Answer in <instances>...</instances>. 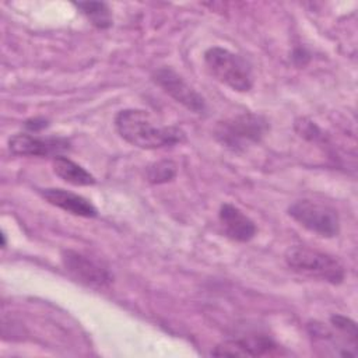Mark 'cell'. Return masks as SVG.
<instances>
[{"mask_svg": "<svg viewBox=\"0 0 358 358\" xmlns=\"http://www.w3.org/2000/svg\"><path fill=\"white\" fill-rule=\"evenodd\" d=\"M218 218L224 234L232 241L249 242L257 232L256 224L243 211L231 203H224L220 207Z\"/></svg>", "mask_w": 358, "mask_h": 358, "instance_id": "cell-10", "label": "cell"}, {"mask_svg": "<svg viewBox=\"0 0 358 358\" xmlns=\"http://www.w3.org/2000/svg\"><path fill=\"white\" fill-rule=\"evenodd\" d=\"M62 264L64 270L80 284L94 288L106 289L113 281V275L108 266L87 253L66 249L62 252Z\"/></svg>", "mask_w": 358, "mask_h": 358, "instance_id": "cell-6", "label": "cell"}, {"mask_svg": "<svg viewBox=\"0 0 358 358\" xmlns=\"http://www.w3.org/2000/svg\"><path fill=\"white\" fill-rule=\"evenodd\" d=\"M204 63L210 74L221 84L238 92H246L253 87L250 64L239 55L220 46H213L204 53Z\"/></svg>", "mask_w": 358, "mask_h": 358, "instance_id": "cell-3", "label": "cell"}, {"mask_svg": "<svg viewBox=\"0 0 358 358\" xmlns=\"http://www.w3.org/2000/svg\"><path fill=\"white\" fill-rule=\"evenodd\" d=\"M1 246H3V248L6 246V235H4V234H1Z\"/></svg>", "mask_w": 358, "mask_h": 358, "instance_id": "cell-17", "label": "cell"}, {"mask_svg": "<svg viewBox=\"0 0 358 358\" xmlns=\"http://www.w3.org/2000/svg\"><path fill=\"white\" fill-rule=\"evenodd\" d=\"M74 6L96 28L106 29L112 25V13L103 1H78Z\"/></svg>", "mask_w": 358, "mask_h": 358, "instance_id": "cell-13", "label": "cell"}, {"mask_svg": "<svg viewBox=\"0 0 358 358\" xmlns=\"http://www.w3.org/2000/svg\"><path fill=\"white\" fill-rule=\"evenodd\" d=\"M152 81L171 98H173L178 103L183 105L186 109L194 113L206 112V101L204 98L185 81L182 76H179L172 67H159L152 76Z\"/></svg>", "mask_w": 358, "mask_h": 358, "instance_id": "cell-7", "label": "cell"}, {"mask_svg": "<svg viewBox=\"0 0 358 358\" xmlns=\"http://www.w3.org/2000/svg\"><path fill=\"white\" fill-rule=\"evenodd\" d=\"M24 126L29 130V131H38L43 127L48 126V120L42 119V117H35V119H29L24 123Z\"/></svg>", "mask_w": 358, "mask_h": 358, "instance_id": "cell-16", "label": "cell"}, {"mask_svg": "<svg viewBox=\"0 0 358 358\" xmlns=\"http://www.w3.org/2000/svg\"><path fill=\"white\" fill-rule=\"evenodd\" d=\"M268 122L256 113H239L218 122L215 138L231 151H243L252 144L259 143L268 131Z\"/></svg>", "mask_w": 358, "mask_h": 358, "instance_id": "cell-4", "label": "cell"}, {"mask_svg": "<svg viewBox=\"0 0 358 358\" xmlns=\"http://www.w3.org/2000/svg\"><path fill=\"white\" fill-rule=\"evenodd\" d=\"M41 196L52 206H56L59 208H62L66 213H70L73 215H78V217H85V218H92L96 217L98 211L95 208V206L87 200L85 197L63 190V189H55V187H49V189H42L41 190Z\"/></svg>", "mask_w": 358, "mask_h": 358, "instance_id": "cell-11", "label": "cell"}, {"mask_svg": "<svg viewBox=\"0 0 358 358\" xmlns=\"http://www.w3.org/2000/svg\"><path fill=\"white\" fill-rule=\"evenodd\" d=\"M330 323L333 324L334 329H337V331H340L351 343L357 344V324L354 320L343 315H333L330 317Z\"/></svg>", "mask_w": 358, "mask_h": 358, "instance_id": "cell-15", "label": "cell"}, {"mask_svg": "<svg viewBox=\"0 0 358 358\" xmlns=\"http://www.w3.org/2000/svg\"><path fill=\"white\" fill-rule=\"evenodd\" d=\"M119 136L129 144L141 150L172 147L185 141L183 130L176 126L157 124L143 109H123L115 117Z\"/></svg>", "mask_w": 358, "mask_h": 358, "instance_id": "cell-1", "label": "cell"}, {"mask_svg": "<svg viewBox=\"0 0 358 358\" xmlns=\"http://www.w3.org/2000/svg\"><path fill=\"white\" fill-rule=\"evenodd\" d=\"M288 215L305 229L323 238H334L340 232V217L329 204L302 199L288 207Z\"/></svg>", "mask_w": 358, "mask_h": 358, "instance_id": "cell-5", "label": "cell"}, {"mask_svg": "<svg viewBox=\"0 0 358 358\" xmlns=\"http://www.w3.org/2000/svg\"><path fill=\"white\" fill-rule=\"evenodd\" d=\"M53 172L64 182L74 185V186H91L95 185L96 179L91 175L85 168L78 165L77 162L71 161L67 157L59 155L53 158L52 162Z\"/></svg>", "mask_w": 358, "mask_h": 358, "instance_id": "cell-12", "label": "cell"}, {"mask_svg": "<svg viewBox=\"0 0 358 358\" xmlns=\"http://www.w3.org/2000/svg\"><path fill=\"white\" fill-rule=\"evenodd\" d=\"M284 259L289 268L315 280L338 285L345 278L344 266L336 257L308 246L294 245L288 248Z\"/></svg>", "mask_w": 358, "mask_h": 358, "instance_id": "cell-2", "label": "cell"}, {"mask_svg": "<svg viewBox=\"0 0 358 358\" xmlns=\"http://www.w3.org/2000/svg\"><path fill=\"white\" fill-rule=\"evenodd\" d=\"M211 354L215 357H264L278 355L280 348L270 337L249 336L224 341L218 344Z\"/></svg>", "mask_w": 358, "mask_h": 358, "instance_id": "cell-9", "label": "cell"}, {"mask_svg": "<svg viewBox=\"0 0 358 358\" xmlns=\"http://www.w3.org/2000/svg\"><path fill=\"white\" fill-rule=\"evenodd\" d=\"M176 176V165L169 159L158 161L148 166L147 178L151 183L161 185L172 180Z\"/></svg>", "mask_w": 358, "mask_h": 358, "instance_id": "cell-14", "label": "cell"}, {"mask_svg": "<svg viewBox=\"0 0 358 358\" xmlns=\"http://www.w3.org/2000/svg\"><path fill=\"white\" fill-rule=\"evenodd\" d=\"M8 148L14 155L21 157H59L70 150V140L56 136L41 137L18 133L10 137Z\"/></svg>", "mask_w": 358, "mask_h": 358, "instance_id": "cell-8", "label": "cell"}]
</instances>
